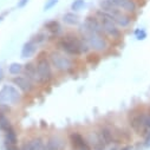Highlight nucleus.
Wrapping results in <instances>:
<instances>
[{"label": "nucleus", "instance_id": "1", "mask_svg": "<svg viewBox=\"0 0 150 150\" xmlns=\"http://www.w3.org/2000/svg\"><path fill=\"white\" fill-rule=\"evenodd\" d=\"M57 45L65 53L71 54V56H79L82 53H86L90 49L82 37H77L73 33L65 34L63 38L59 39Z\"/></svg>", "mask_w": 150, "mask_h": 150}, {"label": "nucleus", "instance_id": "2", "mask_svg": "<svg viewBox=\"0 0 150 150\" xmlns=\"http://www.w3.org/2000/svg\"><path fill=\"white\" fill-rule=\"evenodd\" d=\"M79 31L82 34V38L85 40V43L89 45L90 49L95 51H105L108 49V42L105 38H103V34L91 31L84 24L81 26Z\"/></svg>", "mask_w": 150, "mask_h": 150}, {"label": "nucleus", "instance_id": "3", "mask_svg": "<svg viewBox=\"0 0 150 150\" xmlns=\"http://www.w3.org/2000/svg\"><path fill=\"white\" fill-rule=\"evenodd\" d=\"M96 14H97V18L99 19V21L102 24L103 32L105 34L110 35L111 38H120L121 31H120L118 26L116 25V23L114 21V19H112V17L109 13H106V12H104L102 10L97 11Z\"/></svg>", "mask_w": 150, "mask_h": 150}, {"label": "nucleus", "instance_id": "4", "mask_svg": "<svg viewBox=\"0 0 150 150\" xmlns=\"http://www.w3.org/2000/svg\"><path fill=\"white\" fill-rule=\"evenodd\" d=\"M50 60H51L52 66H54L60 72H67V71L72 70L74 66L73 60L70 57H67L66 54L60 53L58 51H54L50 54Z\"/></svg>", "mask_w": 150, "mask_h": 150}, {"label": "nucleus", "instance_id": "5", "mask_svg": "<svg viewBox=\"0 0 150 150\" xmlns=\"http://www.w3.org/2000/svg\"><path fill=\"white\" fill-rule=\"evenodd\" d=\"M37 67V82L47 83L52 78V69L50 62L45 57H40L35 64Z\"/></svg>", "mask_w": 150, "mask_h": 150}, {"label": "nucleus", "instance_id": "6", "mask_svg": "<svg viewBox=\"0 0 150 150\" xmlns=\"http://www.w3.org/2000/svg\"><path fill=\"white\" fill-rule=\"evenodd\" d=\"M20 92L18 88L13 85H4L0 90V103L1 104H12L16 105L20 102Z\"/></svg>", "mask_w": 150, "mask_h": 150}, {"label": "nucleus", "instance_id": "7", "mask_svg": "<svg viewBox=\"0 0 150 150\" xmlns=\"http://www.w3.org/2000/svg\"><path fill=\"white\" fill-rule=\"evenodd\" d=\"M144 116L145 112H134L129 116V125L137 134L144 132V130L146 129L144 124Z\"/></svg>", "mask_w": 150, "mask_h": 150}, {"label": "nucleus", "instance_id": "8", "mask_svg": "<svg viewBox=\"0 0 150 150\" xmlns=\"http://www.w3.org/2000/svg\"><path fill=\"white\" fill-rule=\"evenodd\" d=\"M70 142L73 150H91L89 142L79 132H72L70 135Z\"/></svg>", "mask_w": 150, "mask_h": 150}, {"label": "nucleus", "instance_id": "9", "mask_svg": "<svg viewBox=\"0 0 150 150\" xmlns=\"http://www.w3.org/2000/svg\"><path fill=\"white\" fill-rule=\"evenodd\" d=\"M13 84L20 89L23 92H31L33 90V83L31 79H28L27 77H24V76H16L13 79H12Z\"/></svg>", "mask_w": 150, "mask_h": 150}, {"label": "nucleus", "instance_id": "10", "mask_svg": "<svg viewBox=\"0 0 150 150\" xmlns=\"http://www.w3.org/2000/svg\"><path fill=\"white\" fill-rule=\"evenodd\" d=\"M110 1L120 10H123L128 13H135L137 10L135 0H110Z\"/></svg>", "mask_w": 150, "mask_h": 150}, {"label": "nucleus", "instance_id": "11", "mask_svg": "<svg viewBox=\"0 0 150 150\" xmlns=\"http://www.w3.org/2000/svg\"><path fill=\"white\" fill-rule=\"evenodd\" d=\"M97 136H98L99 142L103 145H106V144H110L112 142H115V134H114V131H112L110 128H106V127L100 128V130L97 132Z\"/></svg>", "mask_w": 150, "mask_h": 150}, {"label": "nucleus", "instance_id": "12", "mask_svg": "<svg viewBox=\"0 0 150 150\" xmlns=\"http://www.w3.org/2000/svg\"><path fill=\"white\" fill-rule=\"evenodd\" d=\"M84 25L88 28H90L91 31L97 32L99 34H103V27H102V24H100V21H99V19L97 17H93V16L86 17V19L84 21Z\"/></svg>", "mask_w": 150, "mask_h": 150}, {"label": "nucleus", "instance_id": "13", "mask_svg": "<svg viewBox=\"0 0 150 150\" xmlns=\"http://www.w3.org/2000/svg\"><path fill=\"white\" fill-rule=\"evenodd\" d=\"M37 45L38 44H35L33 40H30V42L25 43L23 49H21V58H24V59L31 58L37 51Z\"/></svg>", "mask_w": 150, "mask_h": 150}, {"label": "nucleus", "instance_id": "14", "mask_svg": "<svg viewBox=\"0 0 150 150\" xmlns=\"http://www.w3.org/2000/svg\"><path fill=\"white\" fill-rule=\"evenodd\" d=\"M64 148V142L57 136H52L47 139L45 144V150H62Z\"/></svg>", "mask_w": 150, "mask_h": 150}, {"label": "nucleus", "instance_id": "15", "mask_svg": "<svg viewBox=\"0 0 150 150\" xmlns=\"http://www.w3.org/2000/svg\"><path fill=\"white\" fill-rule=\"evenodd\" d=\"M112 19H114V21L116 23V25L120 26V27H128L131 24V18L128 14L123 13L122 11L120 13H117L116 16L112 17Z\"/></svg>", "mask_w": 150, "mask_h": 150}, {"label": "nucleus", "instance_id": "16", "mask_svg": "<svg viewBox=\"0 0 150 150\" xmlns=\"http://www.w3.org/2000/svg\"><path fill=\"white\" fill-rule=\"evenodd\" d=\"M30 150H45V143L40 137L32 138L30 142H27Z\"/></svg>", "mask_w": 150, "mask_h": 150}, {"label": "nucleus", "instance_id": "17", "mask_svg": "<svg viewBox=\"0 0 150 150\" xmlns=\"http://www.w3.org/2000/svg\"><path fill=\"white\" fill-rule=\"evenodd\" d=\"M63 21L67 25L74 26V25H78L79 23V17L74 13V12H67L63 16Z\"/></svg>", "mask_w": 150, "mask_h": 150}, {"label": "nucleus", "instance_id": "18", "mask_svg": "<svg viewBox=\"0 0 150 150\" xmlns=\"http://www.w3.org/2000/svg\"><path fill=\"white\" fill-rule=\"evenodd\" d=\"M24 71H25V76L28 79L37 82V67L33 64H31V63L26 64L25 67H24Z\"/></svg>", "mask_w": 150, "mask_h": 150}, {"label": "nucleus", "instance_id": "19", "mask_svg": "<svg viewBox=\"0 0 150 150\" xmlns=\"http://www.w3.org/2000/svg\"><path fill=\"white\" fill-rule=\"evenodd\" d=\"M12 125H11V122L10 120L6 117L5 114L3 112H0V130L3 132H8L10 130H12Z\"/></svg>", "mask_w": 150, "mask_h": 150}, {"label": "nucleus", "instance_id": "20", "mask_svg": "<svg viewBox=\"0 0 150 150\" xmlns=\"http://www.w3.org/2000/svg\"><path fill=\"white\" fill-rule=\"evenodd\" d=\"M44 26H45V28L47 31H50L52 33H57V32L60 31V25H59V23L57 20H50V21L45 23Z\"/></svg>", "mask_w": 150, "mask_h": 150}, {"label": "nucleus", "instance_id": "21", "mask_svg": "<svg viewBox=\"0 0 150 150\" xmlns=\"http://www.w3.org/2000/svg\"><path fill=\"white\" fill-rule=\"evenodd\" d=\"M21 71H23V65L19 63H12L8 66V72L11 74H13V76H18Z\"/></svg>", "mask_w": 150, "mask_h": 150}, {"label": "nucleus", "instance_id": "22", "mask_svg": "<svg viewBox=\"0 0 150 150\" xmlns=\"http://www.w3.org/2000/svg\"><path fill=\"white\" fill-rule=\"evenodd\" d=\"M18 138L14 132V130H10L8 132H5V143H11V144H17Z\"/></svg>", "mask_w": 150, "mask_h": 150}, {"label": "nucleus", "instance_id": "23", "mask_svg": "<svg viewBox=\"0 0 150 150\" xmlns=\"http://www.w3.org/2000/svg\"><path fill=\"white\" fill-rule=\"evenodd\" d=\"M85 5V0H73L72 4H71V10L73 12H77L81 11Z\"/></svg>", "mask_w": 150, "mask_h": 150}, {"label": "nucleus", "instance_id": "24", "mask_svg": "<svg viewBox=\"0 0 150 150\" xmlns=\"http://www.w3.org/2000/svg\"><path fill=\"white\" fill-rule=\"evenodd\" d=\"M135 37H136L137 40H144V39L146 38V32H145V30H143V28H137V30L135 31Z\"/></svg>", "mask_w": 150, "mask_h": 150}, {"label": "nucleus", "instance_id": "25", "mask_svg": "<svg viewBox=\"0 0 150 150\" xmlns=\"http://www.w3.org/2000/svg\"><path fill=\"white\" fill-rule=\"evenodd\" d=\"M57 4H58V0H46V3L44 5V11H49V10L53 8Z\"/></svg>", "mask_w": 150, "mask_h": 150}, {"label": "nucleus", "instance_id": "26", "mask_svg": "<svg viewBox=\"0 0 150 150\" xmlns=\"http://www.w3.org/2000/svg\"><path fill=\"white\" fill-rule=\"evenodd\" d=\"M45 40H46V34H45V33H38V34L34 37V39H33V42H34L35 44L43 43V42H45Z\"/></svg>", "mask_w": 150, "mask_h": 150}, {"label": "nucleus", "instance_id": "27", "mask_svg": "<svg viewBox=\"0 0 150 150\" xmlns=\"http://www.w3.org/2000/svg\"><path fill=\"white\" fill-rule=\"evenodd\" d=\"M144 124H145V128L148 130H150V112L145 114V116H144Z\"/></svg>", "mask_w": 150, "mask_h": 150}, {"label": "nucleus", "instance_id": "28", "mask_svg": "<svg viewBox=\"0 0 150 150\" xmlns=\"http://www.w3.org/2000/svg\"><path fill=\"white\" fill-rule=\"evenodd\" d=\"M4 148H5V150H19L17 144H11V143H5Z\"/></svg>", "mask_w": 150, "mask_h": 150}, {"label": "nucleus", "instance_id": "29", "mask_svg": "<svg viewBox=\"0 0 150 150\" xmlns=\"http://www.w3.org/2000/svg\"><path fill=\"white\" fill-rule=\"evenodd\" d=\"M144 146H145V148H150V130L145 134V138H144Z\"/></svg>", "mask_w": 150, "mask_h": 150}, {"label": "nucleus", "instance_id": "30", "mask_svg": "<svg viewBox=\"0 0 150 150\" xmlns=\"http://www.w3.org/2000/svg\"><path fill=\"white\" fill-rule=\"evenodd\" d=\"M27 3H28V0H19L18 4H17V6H18L19 8H23V7H25V6L27 5Z\"/></svg>", "mask_w": 150, "mask_h": 150}, {"label": "nucleus", "instance_id": "31", "mask_svg": "<svg viewBox=\"0 0 150 150\" xmlns=\"http://www.w3.org/2000/svg\"><path fill=\"white\" fill-rule=\"evenodd\" d=\"M120 150H132V146H131V145H124V146H122Z\"/></svg>", "mask_w": 150, "mask_h": 150}, {"label": "nucleus", "instance_id": "32", "mask_svg": "<svg viewBox=\"0 0 150 150\" xmlns=\"http://www.w3.org/2000/svg\"><path fill=\"white\" fill-rule=\"evenodd\" d=\"M3 78H4V71H3L1 67H0V82L3 81Z\"/></svg>", "mask_w": 150, "mask_h": 150}, {"label": "nucleus", "instance_id": "33", "mask_svg": "<svg viewBox=\"0 0 150 150\" xmlns=\"http://www.w3.org/2000/svg\"><path fill=\"white\" fill-rule=\"evenodd\" d=\"M20 150H30V148H28V144H27V143H25Z\"/></svg>", "mask_w": 150, "mask_h": 150}, {"label": "nucleus", "instance_id": "34", "mask_svg": "<svg viewBox=\"0 0 150 150\" xmlns=\"http://www.w3.org/2000/svg\"><path fill=\"white\" fill-rule=\"evenodd\" d=\"M110 150H118V149H117V148H116V146H112V148H111V149H110Z\"/></svg>", "mask_w": 150, "mask_h": 150}]
</instances>
